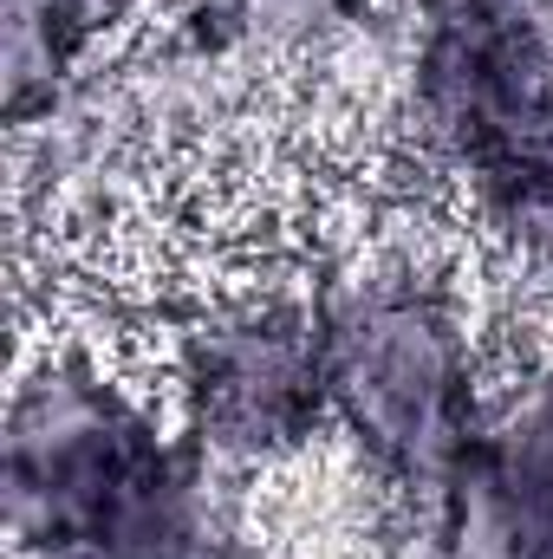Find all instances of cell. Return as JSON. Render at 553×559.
<instances>
[{
  "label": "cell",
  "instance_id": "1",
  "mask_svg": "<svg viewBox=\"0 0 553 559\" xmlns=\"http://www.w3.org/2000/svg\"><path fill=\"white\" fill-rule=\"evenodd\" d=\"M0 488L20 559H183L235 547L242 475L209 462L118 371L72 345L20 365Z\"/></svg>",
  "mask_w": 553,
  "mask_h": 559
},
{
  "label": "cell",
  "instance_id": "2",
  "mask_svg": "<svg viewBox=\"0 0 553 559\" xmlns=\"http://www.w3.org/2000/svg\"><path fill=\"white\" fill-rule=\"evenodd\" d=\"M326 338V397L345 449L391 495H443L469 455L489 378L469 312L423 241L372 235L306 286Z\"/></svg>",
  "mask_w": 553,
  "mask_h": 559
},
{
  "label": "cell",
  "instance_id": "3",
  "mask_svg": "<svg viewBox=\"0 0 553 559\" xmlns=\"http://www.w3.org/2000/svg\"><path fill=\"white\" fill-rule=\"evenodd\" d=\"M169 391L183 411V436L235 468H280L293 462L326 423V338L313 293H228L202 306L169 352Z\"/></svg>",
  "mask_w": 553,
  "mask_h": 559
},
{
  "label": "cell",
  "instance_id": "4",
  "mask_svg": "<svg viewBox=\"0 0 553 559\" xmlns=\"http://www.w3.org/2000/svg\"><path fill=\"white\" fill-rule=\"evenodd\" d=\"M553 124V20L416 7L398 131L436 176H489Z\"/></svg>",
  "mask_w": 553,
  "mask_h": 559
},
{
  "label": "cell",
  "instance_id": "5",
  "mask_svg": "<svg viewBox=\"0 0 553 559\" xmlns=\"http://www.w3.org/2000/svg\"><path fill=\"white\" fill-rule=\"evenodd\" d=\"M449 488L482 501L521 559H553V371L515 365L489 384Z\"/></svg>",
  "mask_w": 553,
  "mask_h": 559
},
{
  "label": "cell",
  "instance_id": "6",
  "mask_svg": "<svg viewBox=\"0 0 553 559\" xmlns=\"http://www.w3.org/2000/svg\"><path fill=\"white\" fill-rule=\"evenodd\" d=\"M98 20L79 0H0V92L7 131L39 124L92 72Z\"/></svg>",
  "mask_w": 553,
  "mask_h": 559
},
{
  "label": "cell",
  "instance_id": "7",
  "mask_svg": "<svg viewBox=\"0 0 553 559\" xmlns=\"http://www.w3.org/2000/svg\"><path fill=\"white\" fill-rule=\"evenodd\" d=\"M242 46L255 66L274 59H319V46L365 7V0H228Z\"/></svg>",
  "mask_w": 553,
  "mask_h": 559
},
{
  "label": "cell",
  "instance_id": "8",
  "mask_svg": "<svg viewBox=\"0 0 553 559\" xmlns=\"http://www.w3.org/2000/svg\"><path fill=\"white\" fill-rule=\"evenodd\" d=\"M358 559H456L443 495H391V508L365 527Z\"/></svg>",
  "mask_w": 553,
  "mask_h": 559
},
{
  "label": "cell",
  "instance_id": "9",
  "mask_svg": "<svg viewBox=\"0 0 553 559\" xmlns=\"http://www.w3.org/2000/svg\"><path fill=\"white\" fill-rule=\"evenodd\" d=\"M92 20H98V33H111V26H131V20H143V13H163V26L169 20H183L196 0H79Z\"/></svg>",
  "mask_w": 553,
  "mask_h": 559
},
{
  "label": "cell",
  "instance_id": "10",
  "mask_svg": "<svg viewBox=\"0 0 553 559\" xmlns=\"http://www.w3.org/2000/svg\"><path fill=\"white\" fill-rule=\"evenodd\" d=\"M416 7H495V13H534V20H553V0H416Z\"/></svg>",
  "mask_w": 553,
  "mask_h": 559
},
{
  "label": "cell",
  "instance_id": "11",
  "mask_svg": "<svg viewBox=\"0 0 553 559\" xmlns=\"http://www.w3.org/2000/svg\"><path fill=\"white\" fill-rule=\"evenodd\" d=\"M183 559H242L235 547H202V554H183Z\"/></svg>",
  "mask_w": 553,
  "mask_h": 559
},
{
  "label": "cell",
  "instance_id": "12",
  "mask_svg": "<svg viewBox=\"0 0 553 559\" xmlns=\"http://www.w3.org/2000/svg\"><path fill=\"white\" fill-rule=\"evenodd\" d=\"M293 559H319V554H293Z\"/></svg>",
  "mask_w": 553,
  "mask_h": 559
}]
</instances>
